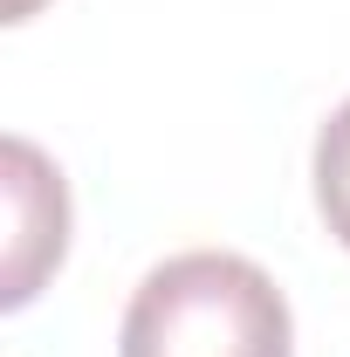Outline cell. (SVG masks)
<instances>
[{
    "label": "cell",
    "instance_id": "2",
    "mask_svg": "<svg viewBox=\"0 0 350 357\" xmlns=\"http://www.w3.org/2000/svg\"><path fill=\"white\" fill-rule=\"evenodd\" d=\"M0 178H7V275H0V303L21 310L42 289V275L62 261V248H69V192H62V172L28 137L0 144Z\"/></svg>",
    "mask_w": 350,
    "mask_h": 357
},
{
    "label": "cell",
    "instance_id": "4",
    "mask_svg": "<svg viewBox=\"0 0 350 357\" xmlns=\"http://www.w3.org/2000/svg\"><path fill=\"white\" fill-rule=\"evenodd\" d=\"M35 7H42V0H7V21H28Z\"/></svg>",
    "mask_w": 350,
    "mask_h": 357
},
{
    "label": "cell",
    "instance_id": "3",
    "mask_svg": "<svg viewBox=\"0 0 350 357\" xmlns=\"http://www.w3.org/2000/svg\"><path fill=\"white\" fill-rule=\"evenodd\" d=\"M316 206H323L330 234L350 248V103L316 137Z\"/></svg>",
    "mask_w": 350,
    "mask_h": 357
},
{
    "label": "cell",
    "instance_id": "1",
    "mask_svg": "<svg viewBox=\"0 0 350 357\" xmlns=\"http://www.w3.org/2000/svg\"><path fill=\"white\" fill-rule=\"evenodd\" d=\"M289 303L248 255L192 248L137 282L117 357H289Z\"/></svg>",
    "mask_w": 350,
    "mask_h": 357
}]
</instances>
